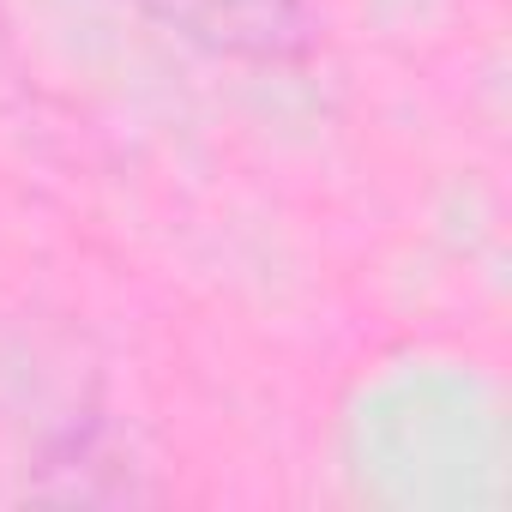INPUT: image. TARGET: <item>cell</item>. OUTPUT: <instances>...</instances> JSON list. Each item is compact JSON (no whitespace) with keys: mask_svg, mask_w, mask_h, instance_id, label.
<instances>
[{"mask_svg":"<svg viewBox=\"0 0 512 512\" xmlns=\"http://www.w3.org/2000/svg\"><path fill=\"white\" fill-rule=\"evenodd\" d=\"M169 37L247 67H296L320 43L314 0H133Z\"/></svg>","mask_w":512,"mask_h":512,"instance_id":"6da1fadb","label":"cell"}]
</instances>
